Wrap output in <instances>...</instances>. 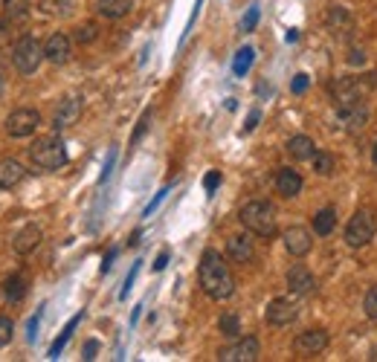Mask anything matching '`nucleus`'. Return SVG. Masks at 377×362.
<instances>
[{
	"instance_id": "nucleus-42",
	"label": "nucleus",
	"mask_w": 377,
	"mask_h": 362,
	"mask_svg": "<svg viewBox=\"0 0 377 362\" xmlns=\"http://www.w3.org/2000/svg\"><path fill=\"white\" fill-rule=\"evenodd\" d=\"M166 264H169V252H160V255H157V261H154V269L160 273V269H166Z\"/></svg>"
},
{
	"instance_id": "nucleus-10",
	"label": "nucleus",
	"mask_w": 377,
	"mask_h": 362,
	"mask_svg": "<svg viewBox=\"0 0 377 362\" xmlns=\"http://www.w3.org/2000/svg\"><path fill=\"white\" fill-rule=\"evenodd\" d=\"M299 319V305L293 298H273L267 305V325L273 327H288Z\"/></svg>"
},
{
	"instance_id": "nucleus-9",
	"label": "nucleus",
	"mask_w": 377,
	"mask_h": 362,
	"mask_svg": "<svg viewBox=\"0 0 377 362\" xmlns=\"http://www.w3.org/2000/svg\"><path fill=\"white\" fill-rule=\"evenodd\" d=\"M339 110V119H342V125L349 134H360L368 122V105L366 99H354V102H345L337 107Z\"/></svg>"
},
{
	"instance_id": "nucleus-6",
	"label": "nucleus",
	"mask_w": 377,
	"mask_h": 362,
	"mask_svg": "<svg viewBox=\"0 0 377 362\" xmlns=\"http://www.w3.org/2000/svg\"><path fill=\"white\" fill-rule=\"evenodd\" d=\"M374 232H377V221H374V215L368 212V209H360V212L349 221V226H345V244H349L351 250H360V247L371 244Z\"/></svg>"
},
{
	"instance_id": "nucleus-27",
	"label": "nucleus",
	"mask_w": 377,
	"mask_h": 362,
	"mask_svg": "<svg viewBox=\"0 0 377 362\" xmlns=\"http://www.w3.org/2000/svg\"><path fill=\"white\" fill-rule=\"evenodd\" d=\"M218 327H221L224 337L238 339V334H241V319H238V313H224L221 319H218Z\"/></svg>"
},
{
	"instance_id": "nucleus-21",
	"label": "nucleus",
	"mask_w": 377,
	"mask_h": 362,
	"mask_svg": "<svg viewBox=\"0 0 377 362\" xmlns=\"http://www.w3.org/2000/svg\"><path fill=\"white\" fill-rule=\"evenodd\" d=\"M288 154L293 160H313V154H317V142H313L310 136H293V139H288Z\"/></svg>"
},
{
	"instance_id": "nucleus-8",
	"label": "nucleus",
	"mask_w": 377,
	"mask_h": 362,
	"mask_svg": "<svg viewBox=\"0 0 377 362\" xmlns=\"http://www.w3.org/2000/svg\"><path fill=\"white\" fill-rule=\"evenodd\" d=\"M84 110V99L81 96H64L58 105H55V113H52V128L55 131H64L70 125L79 122V116Z\"/></svg>"
},
{
	"instance_id": "nucleus-22",
	"label": "nucleus",
	"mask_w": 377,
	"mask_h": 362,
	"mask_svg": "<svg viewBox=\"0 0 377 362\" xmlns=\"http://www.w3.org/2000/svg\"><path fill=\"white\" fill-rule=\"evenodd\" d=\"M334 226H337V212L331 206H325V209H320L317 215H313V232H317L320 238H325V235H331L334 232Z\"/></svg>"
},
{
	"instance_id": "nucleus-37",
	"label": "nucleus",
	"mask_w": 377,
	"mask_h": 362,
	"mask_svg": "<svg viewBox=\"0 0 377 362\" xmlns=\"http://www.w3.org/2000/svg\"><path fill=\"white\" fill-rule=\"evenodd\" d=\"M166 194H169V189H163V192H160V194H157V197H154V200H151V203H148V206H145V212H142V215H145V218H148V215H151V212H154V209H157V206H160V203H163V197H166Z\"/></svg>"
},
{
	"instance_id": "nucleus-16",
	"label": "nucleus",
	"mask_w": 377,
	"mask_h": 362,
	"mask_svg": "<svg viewBox=\"0 0 377 362\" xmlns=\"http://www.w3.org/2000/svg\"><path fill=\"white\" fill-rule=\"evenodd\" d=\"M41 226H35V223H26L18 235H15V240H12V250L18 252V255H29V252H35L38 250V244H41Z\"/></svg>"
},
{
	"instance_id": "nucleus-5",
	"label": "nucleus",
	"mask_w": 377,
	"mask_h": 362,
	"mask_svg": "<svg viewBox=\"0 0 377 362\" xmlns=\"http://www.w3.org/2000/svg\"><path fill=\"white\" fill-rule=\"evenodd\" d=\"M44 44H38L33 35H23L15 47H12V64H15V70L18 73H23V76H33L38 67H41V62H44Z\"/></svg>"
},
{
	"instance_id": "nucleus-7",
	"label": "nucleus",
	"mask_w": 377,
	"mask_h": 362,
	"mask_svg": "<svg viewBox=\"0 0 377 362\" xmlns=\"http://www.w3.org/2000/svg\"><path fill=\"white\" fill-rule=\"evenodd\" d=\"M41 125V113L33 110V107H18L6 116V134L12 139H26V136H33Z\"/></svg>"
},
{
	"instance_id": "nucleus-24",
	"label": "nucleus",
	"mask_w": 377,
	"mask_h": 362,
	"mask_svg": "<svg viewBox=\"0 0 377 362\" xmlns=\"http://www.w3.org/2000/svg\"><path fill=\"white\" fill-rule=\"evenodd\" d=\"M253 58H256V49L253 47H241L238 52H235V62H232V73L241 78V76H247L249 73V67H253Z\"/></svg>"
},
{
	"instance_id": "nucleus-25",
	"label": "nucleus",
	"mask_w": 377,
	"mask_h": 362,
	"mask_svg": "<svg viewBox=\"0 0 377 362\" xmlns=\"http://www.w3.org/2000/svg\"><path fill=\"white\" fill-rule=\"evenodd\" d=\"M79 322H81V313H79V316H73V319L67 322V327L61 330V337H58V339H55V342L50 345V354H47L50 359H55V356H58L61 351H64V345L70 342V334H73V330H76V325H79Z\"/></svg>"
},
{
	"instance_id": "nucleus-3",
	"label": "nucleus",
	"mask_w": 377,
	"mask_h": 362,
	"mask_svg": "<svg viewBox=\"0 0 377 362\" xmlns=\"http://www.w3.org/2000/svg\"><path fill=\"white\" fill-rule=\"evenodd\" d=\"M29 160H33V165L41 168V171H58V168L67 165V148L55 134H50V136H41V139L33 142V148H29Z\"/></svg>"
},
{
	"instance_id": "nucleus-4",
	"label": "nucleus",
	"mask_w": 377,
	"mask_h": 362,
	"mask_svg": "<svg viewBox=\"0 0 377 362\" xmlns=\"http://www.w3.org/2000/svg\"><path fill=\"white\" fill-rule=\"evenodd\" d=\"M374 87H377V73H368V76H342V78L331 81V96H334V102L339 107L345 102L366 99Z\"/></svg>"
},
{
	"instance_id": "nucleus-33",
	"label": "nucleus",
	"mask_w": 377,
	"mask_h": 362,
	"mask_svg": "<svg viewBox=\"0 0 377 362\" xmlns=\"http://www.w3.org/2000/svg\"><path fill=\"white\" fill-rule=\"evenodd\" d=\"M256 23H259V6H249V12L241 21V33H253Z\"/></svg>"
},
{
	"instance_id": "nucleus-1",
	"label": "nucleus",
	"mask_w": 377,
	"mask_h": 362,
	"mask_svg": "<svg viewBox=\"0 0 377 362\" xmlns=\"http://www.w3.org/2000/svg\"><path fill=\"white\" fill-rule=\"evenodd\" d=\"M198 281H201V290L212 298V301H224L235 293V276L230 264L224 261V255L218 250H206L203 258H201V267H198Z\"/></svg>"
},
{
	"instance_id": "nucleus-18",
	"label": "nucleus",
	"mask_w": 377,
	"mask_h": 362,
	"mask_svg": "<svg viewBox=\"0 0 377 362\" xmlns=\"http://www.w3.org/2000/svg\"><path fill=\"white\" fill-rule=\"evenodd\" d=\"M302 186H305L302 174L296 168H278V174H276V192L281 197H296L302 192Z\"/></svg>"
},
{
	"instance_id": "nucleus-31",
	"label": "nucleus",
	"mask_w": 377,
	"mask_h": 362,
	"mask_svg": "<svg viewBox=\"0 0 377 362\" xmlns=\"http://www.w3.org/2000/svg\"><path fill=\"white\" fill-rule=\"evenodd\" d=\"M12 334H15V325L9 316H0V348H6L12 342Z\"/></svg>"
},
{
	"instance_id": "nucleus-34",
	"label": "nucleus",
	"mask_w": 377,
	"mask_h": 362,
	"mask_svg": "<svg viewBox=\"0 0 377 362\" xmlns=\"http://www.w3.org/2000/svg\"><path fill=\"white\" fill-rule=\"evenodd\" d=\"M218 186H221V171H209V174L203 177V189H206V194H215Z\"/></svg>"
},
{
	"instance_id": "nucleus-44",
	"label": "nucleus",
	"mask_w": 377,
	"mask_h": 362,
	"mask_svg": "<svg viewBox=\"0 0 377 362\" xmlns=\"http://www.w3.org/2000/svg\"><path fill=\"white\" fill-rule=\"evenodd\" d=\"M288 41H291V44L299 41V29H288Z\"/></svg>"
},
{
	"instance_id": "nucleus-2",
	"label": "nucleus",
	"mask_w": 377,
	"mask_h": 362,
	"mask_svg": "<svg viewBox=\"0 0 377 362\" xmlns=\"http://www.w3.org/2000/svg\"><path fill=\"white\" fill-rule=\"evenodd\" d=\"M238 221L247 226V232H253L259 238L276 235V209L267 200H249L247 206H241Z\"/></svg>"
},
{
	"instance_id": "nucleus-32",
	"label": "nucleus",
	"mask_w": 377,
	"mask_h": 362,
	"mask_svg": "<svg viewBox=\"0 0 377 362\" xmlns=\"http://www.w3.org/2000/svg\"><path fill=\"white\" fill-rule=\"evenodd\" d=\"M148 125H151V110H145L142 116H140V122H137V131L131 134V145H137L142 136H145V131H148Z\"/></svg>"
},
{
	"instance_id": "nucleus-29",
	"label": "nucleus",
	"mask_w": 377,
	"mask_h": 362,
	"mask_svg": "<svg viewBox=\"0 0 377 362\" xmlns=\"http://www.w3.org/2000/svg\"><path fill=\"white\" fill-rule=\"evenodd\" d=\"M4 9L9 21H23L29 15V0H4Z\"/></svg>"
},
{
	"instance_id": "nucleus-35",
	"label": "nucleus",
	"mask_w": 377,
	"mask_h": 362,
	"mask_svg": "<svg viewBox=\"0 0 377 362\" xmlns=\"http://www.w3.org/2000/svg\"><path fill=\"white\" fill-rule=\"evenodd\" d=\"M137 273H140V261L131 267V273H128V279H125V287H122V293H119V298H125L128 296V290H131V284H134V279H137Z\"/></svg>"
},
{
	"instance_id": "nucleus-12",
	"label": "nucleus",
	"mask_w": 377,
	"mask_h": 362,
	"mask_svg": "<svg viewBox=\"0 0 377 362\" xmlns=\"http://www.w3.org/2000/svg\"><path fill=\"white\" fill-rule=\"evenodd\" d=\"M328 348V334L322 327H313V330H305L293 339V351L299 356H313V354H322Z\"/></svg>"
},
{
	"instance_id": "nucleus-15",
	"label": "nucleus",
	"mask_w": 377,
	"mask_h": 362,
	"mask_svg": "<svg viewBox=\"0 0 377 362\" xmlns=\"http://www.w3.org/2000/svg\"><path fill=\"white\" fill-rule=\"evenodd\" d=\"M288 290L293 296H308V293L317 290V279H313L310 269H305L302 264H293L288 269Z\"/></svg>"
},
{
	"instance_id": "nucleus-14",
	"label": "nucleus",
	"mask_w": 377,
	"mask_h": 362,
	"mask_svg": "<svg viewBox=\"0 0 377 362\" xmlns=\"http://www.w3.org/2000/svg\"><path fill=\"white\" fill-rule=\"evenodd\" d=\"M281 240H285V250H288L293 258L308 255L310 247H313V235H310V229H305V226H291V229H285Z\"/></svg>"
},
{
	"instance_id": "nucleus-17",
	"label": "nucleus",
	"mask_w": 377,
	"mask_h": 362,
	"mask_svg": "<svg viewBox=\"0 0 377 362\" xmlns=\"http://www.w3.org/2000/svg\"><path fill=\"white\" fill-rule=\"evenodd\" d=\"M227 255L235 264H249V261H253L256 250H253V240H249V235H232L227 240Z\"/></svg>"
},
{
	"instance_id": "nucleus-38",
	"label": "nucleus",
	"mask_w": 377,
	"mask_h": 362,
	"mask_svg": "<svg viewBox=\"0 0 377 362\" xmlns=\"http://www.w3.org/2000/svg\"><path fill=\"white\" fill-rule=\"evenodd\" d=\"M259 119H261V113H259V110H253V113H249V116H247V125H244V134H249V131H253V128L259 125Z\"/></svg>"
},
{
	"instance_id": "nucleus-19",
	"label": "nucleus",
	"mask_w": 377,
	"mask_h": 362,
	"mask_svg": "<svg viewBox=\"0 0 377 362\" xmlns=\"http://www.w3.org/2000/svg\"><path fill=\"white\" fill-rule=\"evenodd\" d=\"M26 168L18 160H0V192H9L23 183Z\"/></svg>"
},
{
	"instance_id": "nucleus-23",
	"label": "nucleus",
	"mask_w": 377,
	"mask_h": 362,
	"mask_svg": "<svg viewBox=\"0 0 377 362\" xmlns=\"http://www.w3.org/2000/svg\"><path fill=\"white\" fill-rule=\"evenodd\" d=\"M26 296V279L23 276H9L4 281V298L9 301V305H18V301H23Z\"/></svg>"
},
{
	"instance_id": "nucleus-39",
	"label": "nucleus",
	"mask_w": 377,
	"mask_h": 362,
	"mask_svg": "<svg viewBox=\"0 0 377 362\" xmlns=\"http://www.w3.org/2000/svg\"><path fill=\"white\" fill-rule=\"evenodd\" d=\"M96 351H99V342L90 339V342L84 345V359H93V356H96Z\"/></svg>"
},
{
	"instance_id": "nucleus-36",
	"label": "nucleus",
	"mask_w": 377,
	"mask_h": 362,
	"mask_svg": "<svg viewBox=\"0 0 377 362\" xmlns=\"http://www.w3.org/2000/svg\"><path fill=\"white\" fill-rule=\"evenodd\" d=\"M308 84H310V78H308L305 73H299V76L293 78V84H291V90H293V93H305V90H308Z\"/></svg>"
},
{
	"instance_id": "nucleus-40",
	"label": "nucleus",
	"mask_w": 377,
	"mask_h": 362,
	"mask_svg": "<svg viewBox=\"0 0 377 362\" xmlns=\"http://www.w3.org/2000/svg\"><path fill=\"white\" fill-rule=\"evenodd\" d=\"M38 319H41V313L35 316V319H29V325H26V334H29V342L35 339V330H38Z\"/></svg>"
},
{
	"instance_id": "nucleus-45",
	"label": "nucleus",
	"mask_w": 377,
	"mask_h": 362,
	"mask_svg": "<svg viewBox=\"0 0 377 362\" xmlns=\"http://www.w3.org/2000/svg\"><path fill=\"white\" fill-rule=\"evenodd\" d=\"M371 160H374V165H377V142H374V148H371Z\"/></svg>"
},
{
	"instance_id": "nucleus-13",
	"label": "nucleus",
	"mask_w": 377,
	"mask_h": 362,
	"mask_svg": "<svg viewBox=\"0 0 377 362\" xmlns=\"http://www.w3.org/2000/svg\"><path fill=\"white\" fill-rule=\"evenodd\" d=\"M44 55H47V62L52 64H67L70 62V55H73V38L64 35V33H52L44 44Z\"/></svg>"
},
{
	"instance_id": "nucleus-30",
	"label": "nucleus",
	"mask_w": 377,
	"mask_h": 362,
	"mask_svg": "<svg viewBox=\"0 0 377 362\" xmlns=\"http://www.w3.org/2000/svg\"><path fill=\"white\" fill-rule=\"evenodd\" d=\"M363 310H366V316H368L371 322H377V284L368 287V293H366V298H363Z\"/></svg>"
},
{
	"instance_id": "nucleus-11",
	"label": "nucleus",
	"mask_w": 377,
	"mask_h": 362,
	"mask_svg": "<svg viewBox=\"0 0 377 362\" xmlns=\"http://www.w3.org/2000/svg\"><path fill=\"white\" fill-rule=\"evenodd\" d=\"M221 362H256L259 359V339L256 337H241L235 345L224 348L218 354Z\"/></svg>"
},
{
	"instance_id": "nucleus-41",
	"label": "nucleus",
	"mask_w": 377,
	"mask_h": 362,
	"mask_svg": "<svg viewBox=\"0 0 377 362\" xmlns=\"http://www.w3.org/2000/svg\"><path fill=\"white\" fill-rule=\"evenodd\" d=\"M349 62H351V64H366V52H363V49H351Z\"/></svg>"
},
{
	"instance_id": "nucleus-43",
	"label": "nucleus",
	"mask_w": 377,
	"mask_h": 362,
	"mask_svg": "<svg viewBox=\"0 0 377 362\" xmlns=\"http://www.w3.org/2000/svg\"><path fill=\"white\" fill-rule=\"evenodd\" d=\"M119 255V250H111L108 255H105V261H102V273H108V269H111V264H113V258Z\"/></svg>"
},
{
	"instance_id": "nucleus-26",
	"label": "nucleus",
	"mask_w": 377,
	"mask_h": 362,
	"mask_svg": "<svg viewBox=\"0 0 377 362\" xmlns=\"http://www.w3.org/2000/svg\"><path fill=\"white\" fill-rule=\"evenodd\" d=\"M96 38H99V26L93 23V21L79 23V26L73 29V41H76V44H93Z\"/></svg>"
},
{
	"instance_id": "nucleus-20",
	"label": "nucleus",
	"mask_w": 377,
	"mask_h": 362,
	"mask_svg": "<svg viewBox=\"0 0 377 362\" xmlns=\"http://www.w3.org/2000/svg\"><path fill=\"white\" fill-rule=\"evenodd\" d=\"M131 9H134L131 0H96V12L102 18H108V21H119V18L128 15Z\"/></svg>"
},
{
	"instance_id": "nucleus-28",
	"label": "nucleus",
	"mask_w": 377,
	"mask_h": 362,
	"mask_svg": "<svg viewBox=\"0 0 377 362\" xmlns=\"http://www.w3.org/2000/svg\"><path fill=\"white\" fill-rule=\"evenodd\" d=\"M310 163H313V171H317L320 177H331V174H334V157L325 154V151H317Z\"/></svg>"
}]
</instances>
